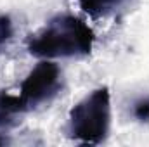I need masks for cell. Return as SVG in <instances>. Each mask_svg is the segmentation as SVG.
<instances>
[{
    "label": "cell",
    "instance_id": "cell-1",
    "mask_svg": "<svg viewBox=\"0 0 149 147\" xmlns=\"http://www.w3.org/2000/svg\"><path fill=\"white\" fill-rule=\"evenodd\" d=\"M94 42V31L83 19L73 14H57L30 35L26 49L40 59L85 57L90 55Z\"/></svg>",
    "mask_w": 149,
    "mask_h": 147
},
{
    "label": "cell",
    "instance_id": "cell-2",
    "mask_svg": "<svg viewBox=\"0 0 149 147\" xmlns=\"http://www.w3.org/2000/svg\"><path fill=\"white\" fill-rule=\"evenodd\" d=\"M111 130V94L99 87L74 104L66 125V135L83 146L102 144Z\"/></svg>",
    "mask_w": 149,
    "mask_h": 147
},
{
    "label": "cell",
    "instance_id": "cell-3",
    "mask_svg": "<svg viewBox=\"0 0 149 147\" xmlns=\"http://www.w3.org/2000/svg\"><path fill=\"white\" fill-rule=\"evenodd\" d=\"M63 88V71L52 61H42L26 74L19 88V99L26 112L49 104Z\"/></svg>",
    "mask_w": 149,
    "mask_h": 147
},
{
    "label": "cell",
    "instance_id": "cell-4",
    "mask_svg": "<svg viewBox=\"0 0 149 147\" xmlns=\"http://www.w3.org/2000/svg\"><path fill=\"white\" fill-rule=\"evenodd\" d=\"M132 0H78L80 9L92 19H106L127 7Z\"/></svg>",
    "mask_w": 149,
    "mask_h": 147
},
{
    "label": "cell",
    "instance_id": "cell-5",
    "mask_svg": "<svg viewBox=\"0 0 149 147\" xmlns=\"http://www.w3.org/2000/svg\"><path fill=\"white\" fill-rule=\"evenodd\" d=\"M26 109L19 99V95H12L7 92H0V126H10L17 121Z\"/></svg>",
    "mask_w": 149,
    "mask_h": 147
},
{
    "label": "cell",
    "instance_id": "cell-6",
    "mask_svg": "<svg viewBox=\"0 0 149 147\" xmlns=\"http://www.w3.org/2000/svg\"><path fill=\"white\" fill-rule=\"evenodd\" d=\"M14 35V26H12V19L7 14L0 16V50L10 42V38Z\"/></svg>",
    "mask_w": 149,
    "mask_h": 147
},
{
    "label": "cell",
    "instance_id": "cell-7",
    "mask_svg": "<svg viewBox=\"0 0 149 147\" xmlns=\"http://www.w3.org/2000/svg\"><path fill=\"white\" fill-rule=\"evenodd\" d=\"M134 118L141 123H148L149 121V95L139 99L134 104Z\"/></svg>",
    "mask_w": 149,
    "mask_h": 147
}]
</instances>
